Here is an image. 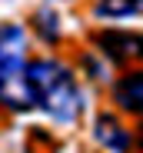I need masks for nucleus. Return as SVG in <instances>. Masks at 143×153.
Returning a JSON list of instances; mask_svg holds the SVG:
<instances>
[{"label":"nucleus","mask_w":143,"mask_h":153,"mask_svg":"<svg viewBox=\"0 0 143 153\" xmlns=\"http://www.w3.org/2000/svg\"><path fill=\"white\" fill-rule=\"evenodd\" d=\"M23 80H27L30 107H40L57 123H73L83 113V93L73 80V73L60 60H50V57L30 60L23 70Z\"/></svg>","instance_id":"f257e3e1"},{"label":"nucleus","mask_w":143,"mask_h":153,"mask_svg":"<svg viewBox=\"0 0 143 153\" xmlns=\"http://www.w3.org/2000/svg\"><path fill=\"white\" fill-rule=\"evenodd\" d=\"M23 70H27V30L20 23H0V100L13 110L30 107Z\"/></svg>","instance_id":"f03ea898"},{"label":"nucleus","mask_w":143,"mask_h":153,"mask_svg":"<svg viewBox=\"0 0 143 153\" xmlns=\"http://www.w3.org/2000/svg\"><path fill=\"white\" fill-rule=\"evenodd\" d=\"M93 43L113 63H133L143 57V37L133 30H100L93 37Z\"/></svg>","instance_id":"7ed1b4c3"},{"label":"nucleus","mask_w":143,"mask_h":153,"mask_svg":"<svg viewBox=\"0 0 143 153\" xmlns=\"http://www.w3.org/2000/svg\"><path fill=\"white\" fill-rule=\"evenodd\" d=\"M93 137H97V143L107 146L110 153H130V146H133L130 130L116 117H110V113H100L97 117V123H93Z\"/></svg>","instance_id":"20e7f679"},{"label":"nucleus","mask_w":143,"mask_h":153,"mask_svg":"<svg viewBox=\"0 0 143 153\" xmlns=\"http://www.w3.org/2000/svg\"><path fill=\"white\" fill-rule=\"evenodd\" d=\"M113 100H116V107H123L130 113H143V70L120 76L113 83Z\"/></svg>","instance_id":"39448f33"},{"label":"nucleus","mask_w":143,"mask_h":153,"mask_svg":"<svg viewBox=\"0 0 143 153\" xmlns=\"http://www.w3.org/2000/svg\"><path fill=\"white\" fill-rule=\"evenodd\" d=\"M93 13L100 20H123V17H140L143 13V0H97Z\"/></svg>","instance_id":"423d86ee"},{"label":"nucleus","mask_w":143,"mask_h":153,"mask_svg":"<svg viewBox=\"0 0 143 153\" xmlns=\"http://www.w3.org/2000/svg\"><path fill=\"white\" fill-rule=\"evenodd\" d=\"M33 30H37V37L43 40V43H57L60 40V17L53 13V10H37L33 13Z\"/></svg>","instance_id":"0eeeda50"}]
</instances>
